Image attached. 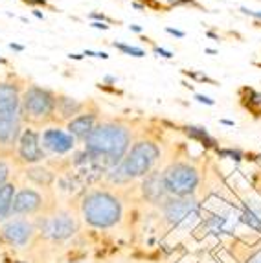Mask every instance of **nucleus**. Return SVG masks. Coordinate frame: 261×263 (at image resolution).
I'll return each instance as SVG.
<instances>
[{"mask_svg":"<svg viewBox=\"0 0 261 263\" xmlns=\"http://www.w3.org/2000/svg\"><path fill=\"white\" fill-rule=\"evenodd\" d=\"M21 118H0V151L13 153L21 138Z\"/></svg>","mask_w":261,"mask_h":263,"instance_id":"13","label":"nucleus"},{"mask_svg":"<svg viewBox=\"0 0 261 263\" xmlns=\"http://www.w3.org/2000/svg\"><path fill=\"white\" fill-rule=\"evenodd\" d=\"M171 4H190V2H193V0H170Z\"/></svg>","mask_w":261,"mask_h":263,"instance_id":"31","label":"nucleus"},{"mask_svg":"<svg viewBox=\"0 0 261 263\" xmlns=\"http://www.w3.org/2000/svg\"><path fill=\"white\" fill-rule=\"evenodd\" d=\"M155 53L160 57H165V59H171V57H173V53H171L170 50H164V48H155Z\"/></svg>","mask_w":261,"mask_h":263,"instance_id":"24","label":"nucleus"},{"mask_svg":"<svg viewBox=\"0 0 261 263\" xmlns=\"http://www.w3.org/2000/svg\"><path fill=\"white\" fill-rule=\"evenodd\" d=\"M39 227L44 237H48L52 241H65V239H68V237H72L78 232L79 224L78 219L74 217V214L61 210L43 217Z\"/></svg>","mask_w":261,"mask_h":263,"instance_id":"6","label":"nucleus"},{"mask_svg":"<svg viewBox=\"0 0 261 263\" xmlns=\"http://www.w3.org/2000/svg\"><path fill=\"white\" fill-rule=\"evenodd\" d=\"M90 17L94 18V21H101V22L105 21V15H100V13H92Z\"/></svg>","mask_w":261,"mask_h":263,"instance_id":"30","label":"nucleus"},{"mask_svg":"<svg viewBox=\"0 0 261 263\" xmlns=\"http://www.w3.org/2000/svg\"><path fill=\"white\" fill-rule=\"evenodd\" d=\"M142 192H144V197L149 202H164L165 197V186H164V179H162L160 171H151L147 173L144 179V184H142Z\"/></svg>","mask_w":261,"mask_h":263,"instance_id":"15","label":"nucleus"},{"mask_svg":"<svg viewBox=\"0 0 261 263\" xmlns=\"http://www.w3.org/2000/svg\"><path fill=\"white\" fill-rule=\"evenodd\" d=\"M83 109H85V103L76 100V98L65 96V94H57L55 96V116H59L61 120L70 122L78 114H81Z\"/></svg>","mask_w":261,"mask_h":263,"instance_id":"16","label":"nucleus"},{"mask_svg":"<svg viewBox=\"0 0 261 263\" xmlns=\"http://www.w3.org/2000/svg\"><path fill=\"white\" fill-rule=\"evenodd\" d=\"M41 144H43V149L48 153L65 155L76 147V138L68 131H63L59 127H48L41 135Z\"/></svg>","mask_w":261,"mask_h":263,"instance_id":"11","label":"nucleus"},{"mask_svg":"<svg viewBox=\"0 0 261 263\" xmlns=\"http://www.w3.org/2000/svg\"><path fill=\"white\" fill-rule=\"evenodd\" d=\"M222 123H225V125H232V127H234V122H230V120H222Z\"/></svg>","mask_w":261,"mask_h":263,"instance_id":"34","label":"nucleus"},{"mask_svg":"<svg viewBox=\"0 0 261 263\" xmlns=\"http://www.w3.org/2000/svg\"><path fill=\"white\" fill-rule=\"evenodd\" d=\"M24 2L31 6H46V0H24Z\"/></svg>","mask_w":261,"mask_h":263,"instance_id":"28","label":"nucleus"},{"mask_svg":"<svg viewBox=\"0 0 261 263\" xmlns=\"http://www.w3.org/2000/svg\"><path fill=\"white\" fill-rule=\"evenodd\" d=\"M130 30H133V31H136V33H142V28H140L138 26V24H130Z\"/></svg>","mask_w":261,"mask_h":263,"instance_id":"32","label":"nucleus"},{"mask_svg":"<svg viewBox=\"0 0 261 263\" xmlns=\"http://www.w3.org/2000/svg\"><path fill=\"white\" fill-rule=\"evenodd\" d=\"M33 15H35L37 18H43V13H41L39 9H33Z\"/></svg>","mask_w":261,"mask_h":263,"instance_id":"33","label":"nucleus"},{"mask_svg":"<svg viewBox=\"0 0 261 263\" xmlns=\"http://www.w3.org/2000/svg\"><path fill=\"white\" fill-rule=\"evenodd\" d=\"M129 147V127L118 122L96 123V127L85 138V151L107 171L122 162Z\"/></svg>","mask_w":261,"mask_h":263,"instance_id":"1","label":"nucleus"},{"mask_svg":"<svg viewBox=\"0 0 261 263\" xmlns=\"http://www.w3.org/2000/svg\"><path fill=\"white\" fill-rule=\"evenodd\" d=\"M92 28H98V30H109V26H107V24H105V22H92Z\"/></svg>","mask_w":261,"mask_h":263,"instance_id":"27","label":"nucleus"},{"mask_svg":"<svg viewBox=\"0 0 261 263\" xmlns=\"http://www.w3.org/2000/svg\"><path fill=\"white\" fill-rule=\"evenodd\" d=\"M162 208H164L165 219L170 221L171 224L188 223L199 212V204H197V201L192 195H188V197H173L171 195L170 199H164Z\"/></svg>","mask_w":261,"mask_h":263,"instance_id":"8","label":"nucleus"},{"mask_svg":"<svg viewBox=\"0 0 261 263\" xmlns=\"http://www.w3.org/2000/svg\"><path fill=\"white\" fill-rule=\"evenodd\" d=\"M217 155L221 158H234V160H241L243 153L239 149H217Z\"/></svg>","mask_w":261,"mask_h":263,"instance_id":"21","label":"nucleus"},{"mask_svg":"<svg viewBox=\"0 0 261 263\" xmlns=\"http://www.w3.org/2000/svg\"><path fill=\"white\" fill-rule=\"evenodd\" d=\"M0 232H2V237H4L9 245L26 247L35 234V224L31 221H28V217L15 215L13 219L4 221V227H2Z\"/></svg>","mask_w":261,"mask_h":263,"instance_id":"9","label":"nucleus"},{"mask_svg":"<svg viewBox=\"0 0 261 263\" xmlns=\"http://www.w3.org/2000/svg\"><path fill=\"white\" fill-rule=\"evenodd\" d=\"M83 219L96 228L116 227L122 221V201L109 190H90L81 201Z\"/></svg>","mask_w":261,"mask_h":263,"instance_id":"2","label":"nucleus"},{"mask_svg":"<svg viewBox=\"0 0 261 263\" xmlns=\"http://www.w3.org/2000/svg\"><path fill=\"white\" fill-rule=\"evenodd\" d=\"M195 100L200 101V103H206V105H213V103H215V101H213L212 98L204 96V94H195Z\"/></svg>","mask_w":261,"mask_h":263,"instance_id":"23","label":"nucleus"},{"mask_svg":"<svg viewBox=\"0 0 261 263\" xmlns=\"http://www.w3.org/2000/svg\"><path fill=\"white\" fill-rule=\"evenodd\" d=\"M17 193V186L13 182H6L0 186V221H8L13 214V199Z\"/></svg>","mask_w":261,"mask_h":263,"instance_id":"17","label":"nucleus"},{"mask_svg":"<svg viewBox=\"0 0 261 263\" xmlns=\"http://www.w3.org/2000/svg\"><path fill=\"white\" fill-rule=\"evenodd\" d=\"M44 210V197L43 193L33 188H22L15 193L13 199V215H37Z\"/></svg>","mask_w":261,"mask_h":263,"instance_id":"10","label":"nucleus"},{"mask_svg":"<svg viewBox=\"0 0 261 263\" xmlns=\"http://www.w3.org/2000/svg\"><path fill=\"white\" fill-rule=\"evenodd\" d=\"M76 263H78V261H76Z\"/></svg>","mask_w":261,"mask_h":263,"instance_id":"36","label":"nucleus"},{"mask_svg":"<svg viewBox=\"0 0 261 263\" xmlns=\"http://www.w3.org/2000/svg\"><path fill=\"white\" fill-rule=\"evenodd\" d=\"M94 127H96V114L83 110L81 114H78V116H76V118L70 120L68 125H66V131L74 136L76 140L85 142V138L90 135Z\"/></svg>","mask_w":261,"mask_h":263,"instance_id":"14","label":"nucleus"},{"mask_svg":"<svg viewBox=\"0 0 261 263\" xmlns=\"http://www.w3.org/2000/svg\"><path fill=\"white\" fill-rule=\"evenodd\" d=\"M22 96L17 85L0 83V118H18Z\"/></svg>","mask_w":261,"mask_h":263,"instance_id":"12","label":"nucleus"},{"mask_svg":"<svg viewBox=\"0 0 261 263\" xmlns=\"http://www.w3.org/2000/svg\"><path fill=\"white\" fill-rule=\"evenodd\" d=\"M8 179H9V166L6 160L0 158V186H4L8 182Z\"/></svg>","mask_w":261,"mask_h":263,"instance_id":"22","label":"nucleus"},{"mask_svg":"<svg viewBox=\"0 0 261 263\" xmlns=\"http://www.w3.org/2000/svg\"><path fill=\"white\" fill-rule=\"evenodd\" d=\"M241 11H243L245 15H248V17L259 18L261 21V11H252V9H247V8H241Z\"/></svg>","mask_w":261,"mask_h":263,"instance_id":"25","label":"nucleus"},{"mask_svg":"<svg viewBox=\"0 0 261 263\" xmlns=\"http://www.w3.org/2000/svg\"><path fill=\"white\" fill-rule=\"evenodd\" d=\"M158 158H160V149H158V145L155 142L140 140L127 151V155L118 166L125 173L127 179L133 180L151 173L153 166L157 164Z\"/></svg>","mask_w":261,"mask_h":263,"instance_id":"4","label":"nucleus"},{"mask_svg":"<svg viewBox=\"0 0 261 263\" xmlns=\"http://www.w3.org/2000/svg\"><path fill=\"white\" fill-rule=\"evenodd\" d=\"M55 96L50 88L31 85L22 94V118L31 125H44L55 118Z\"/></svg>","mask_w":261,"mask_h":263,"instance_id":"3","label":"nucleus"},{"mask_svg":"<svg viewBox=\"0 0 261 263\" xmlns=\"http://www.w3.org/2000/svg\"><path fill=\"white\" fill-rule=\"evenodd\" d=\"M2 63H6V61H4V59H2V57H0V65H2Z\"/></svg>","mask_w":261,"mask_h":263,"instance_id":"35","label":"nucleus"},{"mask_svg":"<svg viewBox=\"0 0 261 263\" xmlns=\"http://www.w3.org/2000/svg\"><path fill=\"white\" fill-rule=\"evenodd\" d=\"M9 48L15 50V52H22V50H24V46H22V44H17V43H9Z\"/></svg>","mask_w":261,"mask_h":263,"instance_id":"29","label":"nucleus"},{"mask_svg":"<svg viewBox=\"0 0 261 263\" xmlns=\"http://www.w3.org/2000/svg\"><path fill=\"white\" fill-rule=\"evenodd\" d=\"M15 151H17L18 162L26 164V166L39 164L46 158V151L43 149V144H41V135L33 127L22 129Z\"/></svg>","mask_w":261,"mask_h":263,"instance_id":"7","label":"nucleus"},{"mask_svg":"<svg viewBox=\"0 0 261 263\" xmlns=\"http://www.w3.org/2000/svg\"><path fill=\"white\" fill-rule=\"evenodd\" d=\"M165 31H167V33H171V35H175V37H180V39L184 37V31L175 30V28H165Z\"/></svg>","mask_w":261,"mask_h":263,"instance_id":"26","label":"nucleus"},{"mask_svg":"<svg viewBox=\"0 0 261 263\" xmlns=\"http://www.w3.org/2000/svg\"><path fill=\"white\" fill-rule=\"evenodd\" d=\"M184 133H186L190 138H193V140H197L199 144L206 145V147H215V144L217 142L213 140L212 136H210V133L206 131L204 127H195V125H188V127H184Z\"/></svg>","mask_w":261,"mask_h":263,"instance_id":"19","label":"nucleus"},{"mask_svg":"<svg viewBox=\"0 0 261 263\" xmlns=\"http://www.w3.org/2000/svg\"><path fill=\"white\" fill-rule=\"evenodd\" d=\"M165 192L173 197H188L199 186V171L186 162H175L162 173Z\"/></svg>","mask_w":261,"mask_h":263,"instance_id":"5","label":"nucleus"},{"mask_svg":"<svg viewBox=\"0 0 261 263\" xmlns=\"http://www.w3.org/2000/svg\"><path fill=\"white\" fill-rule=\"evenodd\" d=\"M114 48H118L120 52L127 53V55H133V57H144L145 52L142 48H136V46H129V44H123V43H114Z\"/></svg>","mask_w":261,"mask_h":263,"instance_id":"20","label":"nucleus"},{"mask_svg":"<svg viewBox=\"0 0 261 263\" xmlns=\"http://www.w3.org/2000/svg\"><path fill=\"white\" fill-rule=\"evenodd\" d=\"M26 177L37 186H50L53 182V179H55L52 171L43 166H33L30 170H26Z\"/></svg>","mask_w":261,"mask_h":263,"instance_id":"18","label":"nucleus"}]
</instances>
